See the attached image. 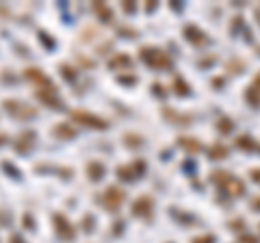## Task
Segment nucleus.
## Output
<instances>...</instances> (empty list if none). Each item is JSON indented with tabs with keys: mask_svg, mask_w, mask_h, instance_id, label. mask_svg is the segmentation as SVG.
I'll return each mask as SVG.
<instances>
[{
	"mask_svg": "<svg viewBox=\"0 0 260 243\" xmlns=\"http://www.w3.org/2000/svg\"><path fill=\"white\" fill-rule=\"evenodd\" d=\"M141 61L145 66H150L154 70H169L172 68V56L167 52L158 50V48H141Z\"/></svg>",
	"mask_w": 260,
	"mask_h": 243,
	"instance_id": "nucleus-1",
	"label": "nucleus"
},
{
	"mask_svg": "<svg viewBox=\"0 0 260 243\" xmlns=\"http://www.w3.org/2000/svg\"><path fill=\"white\" fill-rule=\"evenodd\" d=\"M213 183L217 185V187H221L225 193H230V196H241V193L245 191V187H243V183L239 180V178L230 176L228 172H215Z\"/></svg>",
	"mask_w": 260,
	"mask_h": 243,
	"instance_id": "nucleus-2",
	"label": "nucleus"
},
{
	"mask_svg": "<svg viewBox=\"0 0 260 243\" xmlns=\"http://www.w3.org/2000/svg\"><path fill=\"white\" fill-rule=\"evenodd\" d=\"M5 111L13 117H20V119H26V117L30 119V117L37 115V111L32 109L30 104L20 102V100H5Z\"/></svg>",
	"mask_w": 260,
	"mask_h": 243,
	"instance_id": "nucleus-3",
	"label": "nucleus"
},
{
	"mask_svg": "<svg viewBox=\"0 0 260 243\" xmlns=\"http://www.w3.org/2000/svg\"><path fill=\"white\" fill-rule=\"evenodd\" d=\"M72 117H74L78 124H85L89 128H98V131H104V128H109L107 119H102V117H98V115H91V113H87V111H74V113H72Z\"/></svg>",
	"mask_w": 260,
	"mask_h": 243,
	"instance_id": "nucleus-4",
	"label": "nucleus"
},
{
	"mask_svg": "<svg viewBox=\"0 0 260 243\" xmlns=\"http://www.w3.org/2000/svg\"><path fill=\"white\" fill-rule=\"evenodd\" d=\"M26 78L28 80H32V83H37V87H39V92L37 94H44V92H56V87H54V83L50 78H48L44 72H39L37 68H30V70H26Z\"/></svg>",
	"mask_w": 260,
	"mask_h": 243,
	"instance_id": "nucleus-5",
	"label": "nucleus"
},
{
	"mask_svg": "<svg viewBox=\"0 0 260 243\" xmlns=\"http://www.w3.org/2000/svg\"><path fill=\"white\" fill-rule=\"evenodd\" d=\"M100 202L104 204V208H109V210H117V208L121 206V202H124V191L117 189V187H109L107 191L102 193Z\"/></svg>",
	"mask_w": 260,
	"mask_h": 243,
	"instance_id": "nucleus-6",
	"label": "nucleus"
},
{
	"mask_svg": "<svg viewBox=\"0 0 260 243\" xmlns=\"http://www.w3.org/2000/svg\"><path fill=\"white\" fill-rule=\"evenodd\" d=\"M54 226H56V232H59V237L65 239V241H72L76 237V230H74V226H72L68 222V217L61 215V213H56L54 215Z\"/></svg>",
	"mask_w": 260,
	"mask_h": 243,
	"instance_id": "nucleus-7",
	"label": "nucleus"
},
{
	"mask_svg": "<svg viewBox=\"0 0 260 243\" xmlns=\"http://www.w3.org/2000/svg\"><path fill=\"white\" fill-rule=\"evenodd\" d=\"M143 169H145L143 161H137V163H133V165L119 167V169H117V174H119V178H121V180H135V178L139 176V174L143 172Z\"/></svg>",
	"mask_w": 260,
	"mask_h": 243,
	"instance_id": "nucleus-8",
	"label": "nucleus"
},
{
	"mask_svg": "<svg viewBox=\"0 0 260 243\" xmlns=\"http://www.w3.org/2000/svg\"><path fill=\"white\" fill-rule=\"evenodd\" d=\"M152 206H154V202L152 198L148 196H141L139 200L133 204V210H135V215H141V217H150L152 215Z\"/></svg>",
	"mask_w": 260,
	"mask_h": 243,
	"instance_id": "nucleus-9",
	"label": "nucleus"
},
{
	"mask_svg": "<svg viewBox=\"0 0 260 243\" xmlns=\"http://www.w3.org/2000/svg\"><path fill=\"white\" fill-rule=\"evenodd\" d=\"M109 68L111 70H130L133 68V61H130V56H126V54H115L109 61Z\"/></svg>",
	"mask_w": 260,
	"mask_h": 243,
	"instance_id": "nucleus-10",
	"label": "nucleus"
},
{
	"mask_svg": "<svg viewBox=\"0 0 260 243\" xmlns=\"http://www.w3.org/2000/svg\"><path fill=\"white\" fill-rule=\"evenodd\" d=\"M32 141H35V133L32 131H26L20 135L18 143H15V148H18V152H28L32 148Z\"/></svg>",
	"mask_w": 260,
	"mask_h": 243,
	"instance_id": "nucleus-11",
	"label": "nucleus"
},
{
	"mask_svg": "<svg viewBox=\"0 0 260 243\" xmlns=\"http://www.w3.org/2000/svg\"><path fill=\"white\" fill-rule=\"evenodd\" d=\"M247 100L254 104V107H258L260 104V74L256 76V80H254V85L249 87V92H247Z\"/></svg>",
	"mask_w": 260,
	"mask_h": 243,
	"instance_id": "nucleus-12",
	"label": "nucleus"
},
{
	"mask_svg": "<svg viewBox=\"0 0 260 243\" xmlns=\"http://www.w3.org/2000/svg\"><path fill=\"white\" fill-rule=\"evenodd\" d=\"M87 172H89V178H91V180H100L104 176V165L100 161H91V163L87 165Z\"/></svg>",
	"mask_w": 260,
	"mask_h": 243,
	"instance_id": "nucleus-13",
	"label": "nucleus"
},
{
	"mask_svg": "<svg viewBox=\"0 0 260 243\" xmlns=\"http://www.w3.org/2000/svg\"><path fill=\"white\" fill-rule=\"evenodd\" d=\"M178 143H180V148L189 150V152H200L202 150V143L198 139H193V137H180Z\"/></svg>",
	"mask_w": 260,
	"mask_h": 243,
	"instance_id": "nucleus-14",
	"label": "nucleus"
},
{
	"mask_svg": "<svg viewBox=\"0 0 260 243\" xmlns=\"http://www.w3.org/2000/svg\"><path fill=\"white\" fill-rule=\"evenodd\" d=\"M186 37H189V42H193V44H206V35L202 33V31H198L195 26H186Z\"/></svg>",
	"mask_w": 260,
	"mask_h": 243,
	"instance_id": "nucleus-15",
	"label": "nucleus"
},
{
	"mask_svg": "<svg viewBox=\"0 0 260 243\" xmlns=\"http://www.w3.org/2000/svg\"><path fill=\"white\" fill-rule=\"evenodd\" d=\"M54 135L61 137V139H72V137H74V128H70L68 124H61L54 128Z\"/></svg>",
	"mask_w": 260,
	"mask_h": 243,
	"instance_id": "nucleus-16",
	"label": "nucleus"
},
{
	"mask_svg": "<svg viewBox=\"0 0 260 243\" xmlns=\"http://www.w3.org/2000/svg\"><path fill=\"white\" fill-rule=\"evenodd\" d=\"M228 155V150L223 145H215V148H210V159H223Z\"/></svg>",
	"mask_w": 260,
	"mask_h": 243,
	"instance_id": "nucleus-17",
	"label": "nucleus"
},
{
	"mask_svg": "<svg viewBox=\"0 0 260 243\" xmlns=\"http://www.w3.org/2000/svg\"><path fill=\"white\" fill-rule=\"evenodd\" d=\"M93 9H95V13H100V15H102L104 22H111V13H109V9H107V7H104L102 3H95Z\"/></svg>",
	"mask_w": 260,
	"mask_h": 243,
	"instance_id": "nucleus-18",
	"label": "nucleus"
},
{
	"mask_svg": "<svg viewBox=\"0 0 260 243\" xmlns=\"http://www.w3.org/2000/svg\"><path fill=\"white\" fill-rule=\"evenodd\" d=\"M193 243H215V237H213V234H204V237L193 239Z\"/></svg>",
	"mask_w": 260,
	"mask_h": 243,
	"instance_id": "nucleus-19",
	"label": "nucleus"
},
{
	"mask_svg": "<svg viewBox=\"0 0 260 243\" xmlns=\"http://www.w3.org/2000/svg\"><path fill=\"white\" fill-rule=\"evenodd\" d=\"M239 145H241V148H254V143H249L247 137H241V139H239Z\"/></svg>",
	"mask_w": 260,
	"mask_h": 243,
	"instance_id": "nucleus-20",
	"label": "nucleus"
},
{
	"mask_svg": "<svg viewBox=\"0 0 260 243\" xmlns=\"http://www.w3.org/2000/svg\"><path fill=\"white\" fill-rule=\"evenodd\" d=\"M176 85H178V94H189V89H186V85H184V83H180V80H178Z\"/></svg>",
	"mask_w": 260,
	"mask_h": 243,
	"instance_id": "nucleus-21",
	"label": "nucleus"
},
{
	"mask_svg": "<svg viewBox=\"0 0 260 243\" xmlns=\"http://www.w3.org/2000/svg\"><path fill=\"white\" fill-rule=\"evenodd\" d=\"M241 243H258V239L256 237H249V234H247V237H241Z\"/></svg>",
	"mask_w": 260,
	"mask_h": 243,
	"instance_id": "nucleus-22",
	"label": "nucleus"
},
{
	"mask_svg": "<svg viewBox=\"0 0 260 243\" xmlns=\"http://www.w3.org/2000/svg\"><path fill=\"white\" fill-rule=\"evenodd\" d=\"M251 178H254V180L260 185V169H251Z\"/></svg>",
	"mask_w": 260,
	"mask_h": 243,
	"instance_id": "nucleus-23",
	"label": "nucleus"
},
{
	"mask_svg": "<svg viewBox=\"0 0 260 243\" xmlns=\"http://www.w3.org/2000/svg\"><path fill=\"white\" fill-rule=\"evenodd\" d=\"M228 124H230V122H228V119H221V126H219V128H221L223 133H228V131H230V126H228Z\"/></svg>",
	"mask_w": 260,
	"mask_h": 243,
	"instance_id": "nucleus-24",
	"label": "nucleus"
},
{
	"mask_svg": "<svg viewBox=\"0 0 260 243\" xmlns=\"http://www.w3.org/2000/svg\"><path fill=\"white\" fill-rule=\"evenodd\" d=\"M9 243H24V241L18 237V234H15V237H11V241H9Z\"/></svg>",
	"mask_w": 260,
	"mask_h": 243,
	"instance_id": "nucleus-25",
	"label": "nucleus"
},
{
	"mask_svg": "<svg viewBox=\"0 0 260 243\" xmlns=\"http://www.w3.org/2000/svg\"><path fill=\"white\" fill-rule=\"evenodd\" d=\"M251 204H254V206H256V208L260 210V200H254V202H251Z\"/></svg>",
	"mask_w": 260,
	"mask_h": 243,
	"instance_id": "nucleus-26",
	"label": "nucleus"
},
{
	"mask_svg": "<svg viewBox=\"0 0 260 243\" xmlns=\"http://www.w3.org/2000/svg\"><path fill=\"white\" fill-rule=\"evenodd\" d=\"M256 18H258V22H260V7H258V9H256Z\"/></svg>",
	"mask_w": 260,
	"mask_h": 243,
	"instance_id": "nucleus-27",
	"label": "nucleus"
}]
</instances>
